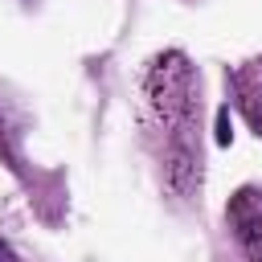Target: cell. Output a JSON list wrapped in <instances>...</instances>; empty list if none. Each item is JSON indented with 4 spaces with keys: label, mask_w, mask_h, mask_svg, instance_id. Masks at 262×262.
<instances>
[{
    "label": "cell",
    "mask_w": 262,
    "mask_h": 262,
    "mask_svg": "<svg viewBox=\"0 0 262 262\" xmlns=\"http://www.w3.org/2000/svg\"><path fill=\"white\" fill-rule=\"evenodd\" d=\"M0 262H16V254H12V250H8L4 242H0Z\"/></svg>",
    "instance_id": "obj_4"
},
{
    "label": "cell",
    "mask_w": 262,
    "mask_h": 262,
    "mask_svg": "<svg viewBox=\"0 0 262 262\" xmlns=\"http://www.w3.org/2000/svg\"><path fill=\"white\" fill-rule=\"evenodd\" d=\"M233 94H237V106L242 115L254 123V131L262 135V57L246 61L237 74H233Z\"/></svg>",
    "instance_id": "obj_3"
},
{
    "label": "cell",
    "mask_w": 262,
    "mask_h": 262,
    "mask_svg": "<svg viewBox=\"0 0 262 262\" xmlns=\"http://www.w3.org/2000/svg\"><path fill=\"white\" fill-rule=\"evenodd\" d=\"M143 115L160 151L168 196L192 201L201 192V98H196V74L180 49L156 53L147 61Z\"/></svg>",
    "instance_id": "obj_1"
},
{
    "label": "cell",
    "mask_w": 262,
    "mask_h": 262,
    "mask_svg": "<svg viewBox=\"0 0 262 262\" xmlns=\"http://www.w3.org/2000/svg\"><path fill=\"white\" fill-rule=\"evenodd\" d=\"M225 225H229V237L237 242L242 258L262 262V188L258 184H246V188H237L229 196Z\"/></svg>",
    "instance_id": "obj_2"
}]
</instances>
